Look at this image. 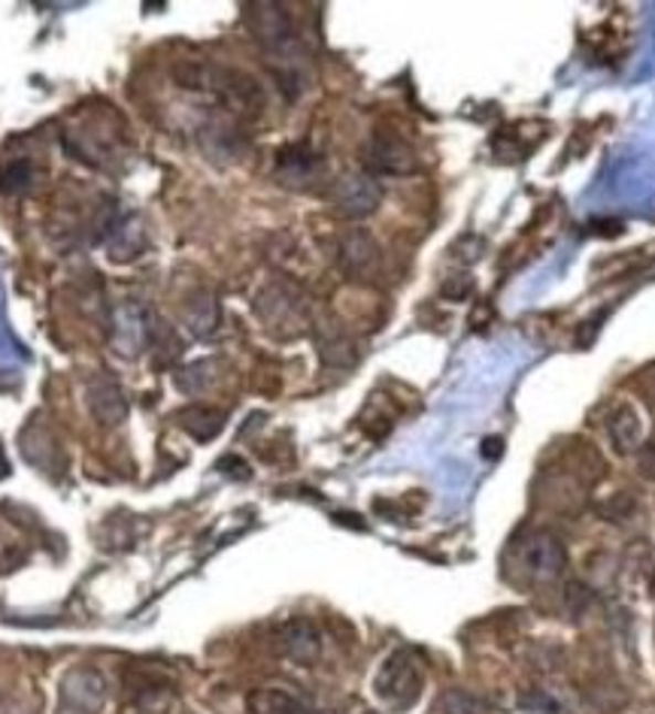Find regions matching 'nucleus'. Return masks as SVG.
I'll use <instances>...</instances> for the list:
<instances>
[{"mask_svg": "<svg viewBox=\"0 0 655 714\" xmlns=\"http://www.w3.org/2000/svg\"><path fill=\"white\" fill-rule=\"evenodd\" d=\"M246 22L255 43L274 67L276 83L283 85L288 97H298L304 88V43L292 15L279 3H250Z\"/></svg>", "mask_w": 655, "mask_h": 714, "instance_id": "1", "label": "nucleus"}, {"mask_svg": "<svg viewBox=\"0 0 655 714\" xmlns=\"http://www.w3.org/2000/svg\"><path fill=\"white\" fill-rule=\"evenodd\" d=\"M173 76L182 88L213 94L219 104L231 106L237 113L255 116L264 109L262 85L255 83L250 73L222 67V64H179Z\"/></svg>", "mask_w": 655, "mask_h": 714, "instance_id": "2", "label": "nucleus"}, {"mask_svg": "<svg viewBox=\"0 0 655 714\" xmlns=\"http://www.w3.org/2000/svg\"><path fill=\"white\" fill-rule=\"evenodd\" d=\"M425 691V669L413 651L398 648L382 660L380 672L373 679V693L385 708L392 712H410Z\"/></svg>", "mask_w": 655, "mask_h": 714, "instance_id": "3", "label": "nucleus"}, {"mask_svg": "<svg viewBox=\"0 0 655 714\" xmlns=\"http://www.w3.org/2000/svg\"><path fill=\"white\" fill-rule=\"evenodd\" d=\"M255 316L267 333H274L279 340H295L304 330H310V303L298 288H292L286 281H274L255 297Z\"/></svg>", "mask_w": 655, "mask_h": 714, "instance_id": "4", "label": "nucleus"}, {"mask_svg": "<svg viewBox=\"0 0 655 714\" xmlns=\"http://www.w3.org/2000/svg\"><path fill=\"white\" fill-rule=\"evenodd\" d=\"M516 561L525 569L528 578L535 582H552L564 573L568 566V554L559 536H552L547 530H531L516 542Z\"/></svg>", "mask_w": 655, "mask_h": 714, "instance_id": "5", "label": "nucleus"}, {"mask_svg": "<svg viewBox=\"0 0 655 714\" xmlns=\"http://www.w3.org/2000/svg\"><path fill=\"white\" fill-rule=\"evenodd\" d=\"M107 679L95 667H76L61 679L59 714H101L107 705Z\"/></svg>", "mask_w": 655, "mask_h": 714, "instance_id": "6", "label": "nucleus"}, {"mask_svg": "<svg viewBox=\"0 0 655 714\" xmlns=\"http://www.w3.org/2000/svg\"><path fill=\"white\" fill-rule=\"evenodd\" d=\"M365 167L370 173H382V177H413L419 170V158L413 146L401 140L392 130H377L365 149H361Z\"/></svg>", "mask_w": 655, "mask_h": 714, "instance_id": "7", "label": "nucleus"}, {"mask_svg": "<svg viewBox=\"0 0 655 714\" xmlns=\"http://www.w3.org/2000/svg\"><path fill=\"white\" fill-rule=\"evenodd\" d=\"M331 203L344 219H368L382 203V185L370 173H349L331 188Z\"/></svg>", "mask_w": 655, "mask_h": 714, "instance_id": "8", "label": "nucleus"}, {"mask_svg": "<svg viewBox=\"0 0 655 714\" xmlns=\"http://www.w3.org/2000/svg\"><path fill=\"white\" fill-rule=\"evenodd\" d=\"M382 252L380 243L368 234V231H349L340 236L337 246V267L344 269L349 279H373L380 273Z\"/></svg>", "mask_w": 655, "mask_h": 714, "instance_id": "9", "label": "nucleus"}, {"mask_svg": "<svg viewBox=\"0 0 655 714\" xmlns=\"http://www.w3.org/2000/svg\"><path fill=\"white\" fill-rule=\"evenodd\" d=\"M279 651L298 667H313L323 657V632L307 618H292L279 627Z\"/></svg>", "mask_w": 655, "mask_h": 714, "instance_id": "10", "label": "nucleus"}, {"mask_svg": "<svg viewBox=\"0 0 655 714\" xmlns=\"http://www.w3.org/2000/svg\"><path fill=\"white\" fill-rule=\"evenodd\" d=\"M85 399H88V412L97 424L104 427H116L128 418V399L122 394V387L109 379V375H97L88 382V391H85Z\"/></svg>", "mask_w": 655, "mask_h": 714, "instance_id": "11", "label": "nucleus"}, {"mask_svg": "<svg viewBox=\"0 0 655 714\" xmlns=\"http://www.w3.org/2000/svg\"><path fill=\"white\" fill-rule=\"evenodd\" d=\"M276 179L286 188H310L323 179V158L307 146H288L276 158Z\"/></svg>", "mask_w": 655, "mask_h": 714, "instance_id": "12", "label": "nucleus"}, {"mask_svg": "<svg viewBox=\"0 0 655 714\" xmlns=\"http://www.w3.org/2000/svg\"><path fill=\"white\" fill-rule=\"evenodd\" d=\"M316 349H319L325 366H334V370H346L358 361L356 342L349 340V333L334 321L316 324Z\"/></svg>", "mask_w": 655, "mask_h": 714, "instance_id": "13", "label": "nucleus"}, {"mask_svg": "<svg viewBox=\"0 0 655 714\" xmlns=\"http://www.w3.org/2000/svg\"><path fill=\"white\" fill-rule=\"evenodd\" d=\"M179 424H182V430L191 436V439H198V443H210L215 436L222 434V427H225V412L213 409V406H189V409H182L177 415Z\"/></svg>", "mask_w": 655, "mask_h": 714, "instance_id": "14", "label": "nucleus"}, {"mask_svg": "<svg viewBox=\"0 0 655 714\" xmlns=\"http://www.w3.org/2000/svg\"><path fill=\"white\" fill-rule=\"evenodd\" d=\"M252 714H313L310 705L298 700L295 693L279 691V688H264V691L250 693Z\"/></svg>", "mask_w": 655, "mask_h": 714, "instance_id": "15", "label": "nucleus"}, {"mask_svg": "<svg viewBox=\"0 0 655 714\" xmlns=\"http://www.w3.org/2000/svg\"><path fill=\"white\" fill-rule=\"evenodd\" d=\"M182 318H186V328H189L194 337H210L215 330V324H219V303H215L213 294H191Z\"/></svg>", "mask_w": 655, "mask_h": 714, "instance_id": "16", "label": "nucleus"}, {"mask_svg": "<svg viewBox=\"0 0 655 714\" xmlns=\"http://www.w3.org/2000/svg\"><path fill=\"white\" fill-rule=\"evenodd\" d=\"M608 430L613 446L620 448L622 455H628L641 443V418H637V412L632 406H620V409L613 412L608 422Z\"/></svg>", "mask_w": 655, "mask_h": 714, "instance_id": "17", "label": "nucleus"}, {"mask_svg": "<svg viewBox=\"0 0 655 714\" xmlns=\"http://www.w3.org/2000/svg\"><path fill=\"white\" fill-rule=\"evenodd\" d=\"M437 708H441V714H495L486 700H479L477 693L467 691H446Z\"/></svg>", "mask_w": 655, "mask_h": 714, "instance_id": "18", "label": "nucleus"}, {"mask_svg": "<svg viewBox=\"0 0 655 714\" xmlns=\"http://www.w3.org/2000/svg\"><path fill=\"white\" fill-rule=\"evenodd\" d=\"M137 252H144V231L137 222H128V227H122V234L113 239V258L131 260Z\"/></svg>", "mask_w": 655, "mask_h": 714, "instance_id": "19", "label": "nucleus"}, {"mask_svg": "<svg viewBox=\"0 0 655 714\" xmlns=\"http://www.w3.org/2000/svg\"><path fill=\"white\" fill-rule=\"evenodd\" d=\"M525 714H571L564 705L556 700V696H549L543 691H528L522 693V700H519Z\"/></svg>", "mask_w": 655, "mask_h": 714, "instance_id": "20", "label": "nucleus"}, {"mask_svg": "<svg viewBox=\"0 0 655 714\" xmlns=\"http://www.w3.org/2000/svg\"><path fill=\"white\" fill-rule=\"evenodd\" d=\"M210 370H213L210 363H194L189 370H182V373H179V387L189 391V394H198L203 387H210L213 385V373H210Z\"/></svg>", "mask_w": 655, "mask_h": 714, "instance_id": "21", "label": "nucleus"}, {"mask_svg": "<svg viewBox=\"0 0 655 714\" xmlns=\"http://www.w3.org/2000/svg\"><path fill=\"white\" fill-rule=\"evenodd\" d=\"M28 185H31V167L24 164V161H15V164L0 170V188L3 191H22Z\"/></svg>", "mask_w": 655, "mask_h": 714, "instance_id": "22", "label": "nucleus"}, {"mask_svg": "<svg viewBox=\"0 0 655 714\" xmlns=\"http://www.w3.org/2000/svg\"><path fill=\"white\" fill-rule=\"evenodd\" d=\"M641 469H644L649 479H655V443L644 448V455H641Z\"/></svg>", "mask_w": 655, "mask_h": 714, "instance_id": "23", "label": "nucleus"}, {"mask_svg": "<svg viewBox=\"0 0 655 714\" xmlns=\"http://www.w3.org/2000/svg\"><path fill=\"white\" fill-rule=\"evenodd\" d=\"M500 448H504V443H500V439H486V443H483V455L498 457Z\"/></svg>", "mask_w": 655, "mask_h": 714, "instance_id": "24", "label": "nucleus"}, {"mask_svg": "<svg viewBox=\"0 0 655 714\" xmlns=\"http://www.w3.org/2000/svg\"><path fill=\"white\" fill-rule=\"evenodd\" d=\"M365 714H377V712H365Z\"/></svg>", "mask_w": 655, "mask_h": 714, "instance_id": "25", "label": "nucleus"}]
</instances>
